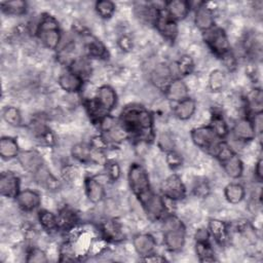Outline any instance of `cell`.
I'll return each mask as SVG.
<instances>
[{"instance_id": "11", "label": "cell", "mask_w": 263, "mask_h": 263, "mask_svg": "<svg viewBox=\"0 0 263 263\" xmlns=\"http://www.w3.org/2000/svg\"><path fill=\"white\" fill-rule=\"evenodd\" d=\"M142 205L151 221L160 219L165 213V205L162 198L154 193L144 203H142Z\"/></svg>"}, {"instance_id": "24", "label": "cell", "mask_w": 263, "mask_h": 263, "mask_svg": "<svg viewBox=\"0 0 263 263\" xmlns=\"http://www.w3.org/2000/svg\"><path fill=\"white\" fill-rule=\"evenodd\" d=\"M102 233L104 237L108 240L119 241L123 238V233L121 231L120 225L113 220L106 221L102 224Z\"/></svg>"}, {"instance_id": "30", "label": "cell", "mask_w": 263, "mask_h": 263, "mask_svg": "<svg viewBox=\"0 0 263 263\" xmlns=\"http://www.w3.org/2000/svg\"><path fill=\"white\" fill-rule=\"evenodd\" d=\"M225 84H226V77L221 70H214L210 74L209 85L213 91L215 92L221 91L225 87Z\"/></svg>"}, {"instance_id": "43", "label": "cell", "mask_w": 263, "mask_h": 263, "mask_svg": "<svg viewBox=\"0 0 263 263\" xmlns=\"http://www.w3.org/2000/svg\"><path fill=\"white\" fill-rule=\"evenodd\" d=\"M60 256H61V259H60L61 261L74 260V248L68 242L63 243L60 249Z\"/></svg>"}, {"instance_id": "5", "label": "cell", "mask_w": 263, "mask_h": 263, "mask_svg": "<svg viewBox=\"0 0 263 263\" xmlns=\"http://www.w3.org/2000/svg\"><path fill=\"white\" fill-rule=\"evenodd\" d=\"M215 155L220 160L225 173L233 179L239 178L242 174V162L233 150L225 143H220L215 152Z\"/></svg>"}, {"instance_id": "3", "label": "cell", "mask_w": 263, "mask_h": 263, "mask_svg": "<svg viewBox=\"0 0 263 263\" xmlns=\"http://www.w3.org/2000/svg\"><path fill=\"white\" fill-rule=\"evenodd\" d=\"M163 240L172 252L180 251L185 243V227L176 217L171 216L163 223Z\"/></svg>"}, {"instance_id": "28", "label": "cell", "mask_w": 263, "mask_h": 263, "mask_svg": "<svg viewBox=\"0 0 263 263\" xmlns=\"http://www.w3.org/2000/svg\"><path fill=\"white\" fill-rule=\"evenodd\" d=\"M70 71L81 77L82 79L88 77L91 72L90 64L84 58L74 59L73 62L70 64Z\"/></svg>"}, {"instance_id": "6", "label": "cell", "mask_w": 263, "mask_h": 263, "mask_svg": "<svg viewBox=\"0 0 263 263\" xmlns=\"http://www.w3.org/2000/svg\"><path fill=\"white\" fill-rule=\"evenodd\" d=\"M191 139L193 143L210 153L216 152L218 145L221 143L220 138L210 126H200L191 130Z\"/></svg>"}, {"instance_id": "32", "label": "cell", "mask_w": 263, "mask_h": 263, "mask_svg": "<svg viewBox=\"0 0 263 263\" xmlns=\"http://www.w3.org/2000/svg\"><path fill=\"white\" fill-rule=\"evenodd\" d=\"M2 10L8 14H14V15H21L26 12L27 9V3L22 0H15V1H7L1 3Z\"/></svg>"}, {"instance_id": "12", "label": "cell", "mask_w": 263, "mask_h": 263, "mask_svg": "<svg viewBox=\"0 0 263 263\" xmlns=\"http://www.w3.org/2000/svg\"><path fill=\"white\" fill-rule=\"evenodd\" d=\"M155 25H156L158 32L164 38H166L171 41L175 40V38L178 34V26H177L176 22L172 17H170L168 14L163 15L161 13H158Z\"/></svg>"}, {"instance_id": "26", "label": "cell", "mask_w": 263, "mask_h": 263, "mask_svg": "<svg viewBox=\"0 0 263 263\" xmlns=\"http://www.w3.org/2000/svg\"><path fill=\"white\" fill-rule=\"evenodd\" d=\"M195 102L191 98H186L185 100L178 103L175 108V115L181 120L189 119L195 112Z\"/></svg>"}, {"instance_id": "16", "label": "cell", "mask_w": 263, "mask_h": 263, "mask_svg": "<svg viewBox=\"0 0 263 263\" xmlns=\"http://www.w3.org/2000/svg\"><path fill=\"white\" fill-rule=\"evenodd\" d=\"M233 133L235 138L240 141H251L256 136L253 122L248 118L237 120L234 124Z\"/></svg>"}, {"instance_id": "13", "label": "cell", "mask_w": 263, "mask_h": 263, "mask_svg": "<svg viewBox=\"0 0 263 263\" xmlns=\"http://www.w3.org/2000/svg\"><path fill=\"white\" fill-rule=\"evenodd\" d=\"M133 245H134L136 252L139 255L145 257V256H148L153 253V251L156 247V241H155V238L151 234L142 233V234H138L134 237Z\"/></svg>"}, {"instance_id": "33", "label": "cell", "mask_w": 263, "mask_h": 263, "mask_svg": "<svg viewBox=\"0 0 263 263\" xmlns=\"http://www.w3.org/2000/svg\"><path fill=\"white\" fill-rule=\"evenodd\" d=\"M3 119L5 122H7L9 125L12 126H18L22 123V115L17 108L12 106H7L3 109L2 112Z\"/></svg>"}, {"instance_id": "40", "label": "cell", "mask_w": 263, "mask_h": 263, "mask_svg": "<svg viewBox=\"0 0 263 263\" xmlns=\"http://www.w3.org/2000/svg\"><path fill=\"white\" fill-rule=\"evenodd\" d=\"M178 72L180 75H189L192 73L194 69V63L193 60L189 55H183L180 58V60L176 63Z\"/></svg>"}, {"instance_id": "39", "label": "cell", "mask_w": 263, "mask_h": 263, "mask_svg": "<svg viewBox=\"0 0 263 263\" xmlns=\"http://www.w3.org/2000/svg\"><path fill=\"white\" fill-rule=\"evenodd\" d=\"M96 10L103 18H109L115 11V5L112 1L102 0L96 3Z\"/></svg>"}, {"instance_id": "21", "label": "cell", "mask_w": 263, "mask_h": 263, "mask_svg": "<svg viewBox=\"0 0 263 263\" xmlns=\"http://www.w3.org/2000/svg\"><path fill=\"white\" fill-rule=\"evenodd\" d=\"M84 44L85 48L87 49L88 53L95 58H100V59H106L108 58V51L105 45L98 40L96 37L87 34L84 35Z\"/></svg>"}, {"instance_id": "25", "label": "cell", "mask_w": 263, "mask_h": 263, "mask_svg": "<svg viewBox=\"0 0 263 263\" xmlns=\"http://www.w3.org/2000/svg\"><path fill=\"white\" fill-rule=\"evenodd\" d=\"M18 145L11 137H3L0 140V155L4 159H10L18 155Z\"/></svg>"}, {"instance_id": "27", "label": "cell", "mask_w": 263, "mask_h": 263, "mask_svg": "<svg viewBox=\"0 0 263 263\" xmlns=\"http://www.w3.org/2000/svg\"><path fill=\"white\" fill-rule=\"evenodd\" d=\"M224 194L230 203H238L245 197V188L237 183H231L225 187Z\"/></svg>"}, {"instance_id": "10", "label": "cell", "mask_w": 263, "mask_h": 263, "mask_svg": "<svg viewBox=\"0 0 263 263\" xmlns=\"http://www.w3.org/2000/svg\"><path fill=\"white\" fill-rule=\"evenodd\" d=\"M17 159L21 165L29 173L35 174L44 165L43 158L35 150H25L18 153Z\"/></svg>"}, {"instance_id": "7", "label": "cell", "mask_w": 263, "mask_h": 263, "mask_svg": "<svg viewBox=\"0 0 263 263\" xmlns=\"http://www.w3.org/2000/svg\"><path fill=\"white\" fill-rule=\"evenodd\" d=\"M205 42L209 47L219 57H223L229 52L230 45L226 33L221 28H212L205 31Z\"/></svg>"}, {"instance_id": "35", "label": "cell", "mask_w": 263, "mask_h": 263, "mask_svg": "<svg viewBox=\"0 0 263 263\" xmlns=\"http://www.w3.org/2000/svg\"><path fill=\"white\" fill-rule=\"evenodd\" d=\"M248 103L249 108L254 112L255 114L262 112L263 107V96L261 89H254L249 96H248Z\"/></svg>"}, {"instance_id": "20", "label": "cell", "mask_w": 263, "mask_h": 263, "mask_svg": "<svg viewBox=\"0 0 263 263\" xmlns=\"http://www.w3.org/2000/svg\"><path fill=\"white\" fill-rule=\"evenodd\" d=\"M195 25L197 28L203 31H209L214 26V16L212 10L202 4L196 9L195 12Z\"/></svg>"}, {"instance_id": "47", "label": "cell", "mask_w": 263, "mask_h": 263, "mask_svg": "<svg viewBox=\"0 0 263 263\" xmlns=\"http://www.w3.org/2000/svg\"><path fill=\"white\" fill-rule=\"evenodd\" d=\"M253 125H254V128H255V133H258V134L262 133V128H263V115H262V112L255 114Z\"/></svg>"}, {"instance_id": "50", "label": "cell", "mask_w": 263, "mask_h": 263, "mask_svg": "<svg viewBox=\"0 0 263 263\" xmlns=\"http://www.w3.org/2000/svg\"><path fill=\"white\" fill-rule=\"evenodd\" d=\"M145 262H164L166 259L162 257L161 255H155V254H150L148 256H145L143 259Z\"/></svg>"}, {"instance_id": "22", "label": "cell", "mask_w": 263, "mask_h": 263, "mask_svg": "<svg viewBox=\"0 0 263 263\" xmlns=\"http://www.w3.org/2000/svg\"><path fill=\"white\" fill-rule=\"evenodd\" d=\"M35 180L41 186L45 187L48 190H57L60 187V183L58 179L49 172V170L43 165L34 174Z\"/></svg>"}, {"instance_id": "17", "label": "cell", "mask_w": 263, "mask_h": 263, "mask_svg": "<svg viewBox=\"0 0 263 263\" xmlns=\"http://www.w3.org/2000/svg\"><path fill=\"white\" fill-rule=\"evenodd\" d=\"M84 185H85L86 195L91 202L98 203L104 198V195H105L104 186L98 179L93 177H88L85 179Z\"/></svg>"}, {"instance_id": "44", "label": "cell", "mask_w": 263, "mask_h": 263, "mask_svg": "<svg viewBox=\"0 0 263 263\" xmlns=\"http://www.w3.org/2000/svg\"><path fill=\"white\" fill-rule=\"evenodd\" d=\"M107 173H108L109 178H110L112 181H116V180L120 177V167H119V165H118L116 162H114V161L108 162V163H107Z\"/></svg>"}, {"instance_id": "36", "label": "cell", "mask_w": 263, "mask_h": 263, "mask_svg": "<svg viewBox=\"0 0 263 263\" xmlns=\"http://www.w3.org/2000/svg\"><path fill=\"white\" fill-rule=\"evenodd\" d=\"M90 154H91V146L89 147L84 144H76L72 148L73 157L81 162H91Z\"/></svg>"}, {"instance_id": "2", "label": "cell", "mask_w": 263, "mask_h": 263, "mask_svg": "<svg viewBox=\"0 0 263 263\" xmlns=\"http://www.w3.org/2000/svg\"><path fill=\"white\" fill-rule=\"evenodd\" d=\"M128 184L141 204L153 194L150 188L148 174L145 168L138 163L132 164L128 170Z\"/></svg>"}, {"instance_id": "4", "label": "cell", "mask_w": 263, "mask_h": 263, "mask_svg": "<svg viewBox=\"0 0 263 263\" xmlns=\"http://www.w3.org/2000/svg\"><path fill=\"white\" fill-rule=\"evenodd\" d=\"M37 34L41 42L49 49H55L61 41L59 24L51 15H43L38 27Z\"/></svg>"}, {"instance_id": "48", "label": "cell", "mask_w": 263, "mask_h": 263, "mask_svg": "<svg viewBox=\"0 0 263 263\" xmlns=\"http://www.w3.org/2000/svg\"><path fill=\"white\" fill-rule=\"evenodd\" d=\"M195 193L196 195L200 197H205L209 194V186L206 183H199L195 187Z\"/></svg>"}, {"instance_id": "42", "label": "cell", "mask_w": 263, "mask_h": 263, "mask_svg": "<svg viewBox=\"0 0 263 263\" xmlns=\"http://www.w3.org/2000/svg\"><path fill=\"white\" fill-rule=\"evenodd\" d=\"M158 145L161 148V150H163L165 152H170V151L174 150L175 142L170 134L162 133L158 138Z\"/></svg>"}, {"instance_id": "23", "label": "cell", "mask_w": 263, "mask_h": 263, "mask_svg": "<svg viewBox=\"0 0 263 263\" xmlns=\"http://www.w3.org/2000/svg\"><path fill=\"white\" fill-rule=\"evenodd\" d=\"M209 232L219 245H224L228 239V230L226 224L220 220H210Z\"/></svg>"}, {"instance_id": "8", "label": "cell", "mask_w": 263, "mask_h": 263, "mask_svg": "<svg viewBox=\"0 0 263 263\" xmlns=\"http://www.w3.org/2000/svg\"><path fill=\"white\" fill-rule=\"evenodd\" d=\"M161 191L165 197L173 200L182 199L186 194L185 186L177 175H172L162 182Z\"/></svg>"}, {"instance_id": "31", "label": "cell", "mask_w": 263, "mask_h": 263, "mask_svg": "<svg viewBox=\"0 0 263 263\" xmlns=\"http://www.w3.org/2000/svg\"><path fill=\"white\" fill-rule=\"evenodd\" d=\"M196 254L201 262H213L215 261L214 252L209 243V241H196L195 246Z\"/></svg>"}, {"instance_id": "41", "label": "cell", "mask_w": 263, "mask_h": 263, "mask_svg": "<svg viewBox=\"0 0 263 263\" xmlns=\"http://www.w3.org/2000/svg\"><path fill=\"white\" fill-rule=\"evenodd\" d=\"M26 261L30 263H45L47 262V257L42 250L38 248H32L27 255Z\"/></svg>"}, {"instance_id": "49", "label": "cell", "mask_w": 263, "mask_h": 263, "mask_svg": "<svg viewBox=\"0 0 263 263\" xmlns=\"http://www.w3.org/2000/svg\"><path fill=\"white\" fill-rule=\"evenodd\" d=\"M209 237H210V232L204 228L198 229L195 233L196 241H209Z\"/></svg>"}, {"instance_id": "45", "label": "cell", "mask_w": 263, "mask_h": 263, "mask_svg": "<svg viewBox=\"0 0 263 263\" xmlns=\"http://www.w3.org/2000/svg\"><path fill=\"white\" fill-rule=\"evenodd\" d=\"M166 162L168 163L170 166L176 167V166L181 165L182 159H181V156L179 154H177L176 152H174V150H173V151L167 152V154H166Z\"/></svg>"}, {"instance_id": "15", "label": "cell", "mask_w": 263, "mask_h": 263, "mask_svg": "<svg viewBox=\"0 0 263 263\" xmlns=\"http://www.w3.org/2000/svg\"><path fill=\"white\" fill-rule=\"evenodd\" d=\"M166 97L174 102H181L188 98V87L184 81L179 78L172 80L165 87Z\"/></svg>"}, {"instance_id": "38", "label": "cell", "mask_w": 263, "mask_h": 263, "mask_svg": "<svg viewBox=\"0 0 263 263\" xmlns=\"http://www.w3.org/2000/svg\"><path fill=\"white\" fill-rule=\"evenodd\" d=\"M172 76L170 73V69L168 67H164V66H159L157 67L154 72L152 73L151 77H152V81L157 85V86H161L165 83H167V79L168 77ZM168 84V83H167Z\"/></svg>"}, {"instance_id": "34", "label": "cell", "mask_w": 263, "mask_h": 263, "mask_svg": "<svg viewBox=\"0 0 263 263\" xmlns=\"http://www.w3.org/2000/svg\"><path fill=\"white\" fill-rule=\"evenodd\" d=\"M38 218H39L40 224L46 230L51 231V230H54L59 227L58 218L54 216V214H52L49 211H46V210L40 211Z\"/></svg>"}, {"instance_id": "18", "label": "cell", "mask_w": 263, "mask_h": 263, "mask_svg": "<svg viewBox=\"0 0 263 263\" xmlns=\"http://www.w3.org/2000/svg\"><path fill=\"white\" fill-rule=\"evenodd\" d=\"M83 79L75 73L69 71L59 77V85L68 92H77L81 89Z\"/></svg>"}, {"instance_id": "46", "label": "cell", "mask_w": 263, "mask_h": 263, "mask_svg": "<svg viewBox=\"0 0 263 263\" xmlns=\"http://www.w3.org/2000/svg\"><path fill=\"white\" fill-rule=\"evenodd\" d=\"M118 45H119V47H120L122 50H124V51H129V50H132V48H133V41H132V39H130L128 36L123 35V36H121V37L119 38V40H118Z\"/></svg>"}, {"instance_id": "29", "label": "cell", "mask_w": 263, "mask_h": 263, "mask_svg": "<svg viewBox=\"0 0 263 263\" xmlns=\"http://www.w3.org/2000/svg\"><path fill=\"white\" fill-rule=\"evenodd\" d=\"M76 222H77V216L72 210L65 208L60 212V215L58 217L59 227L68 230L74 227Z\"/></svg>"}, {"instance_id": "37", "label": "cell", "mask_w": 263, "mask_h": 263, "mask_svg": "<svg viewBox=\"0 0 263 263\" xmlns=\"http://www.w3.org/2000/svg\"><path fill=\"white\" fill-rule=\"evenodd\" d=\"M210 127L220 139L224 138L228 134L227 124L221 115H213Z\"/></svg>"}, {"instance_id": "9", "label": "cell", "mask_w": 263, "mask_h": 263, "mask_svg": "<svg viewBox=\"0 0 263 263\" xmlns=\"http://www.w3.org/2000/svg\"><path fill=\"white\" fill-rule=\"evenodd\" d=\"M20 179L13 173H2L0 176V193L7 198H16L20 193Z\"/></svg>"}, {"instance_id": "14", "label": "cell", "mask_w": 263, "mask_h": 263, "mask_svg": "<svg viewBox=\"0 0 263 263\" xmlns=\"http://www.w3.org/2000/svg\"><path fill=\"white\" fill-rule=\"evenodd\" d=\"M16 202L18 206L26 212H31L35 209H37L40 204V196L37 192L25 189L20 191V193L16 196Z\"/></svg>"}, {"instance_id": "1", "label": "cell", "mask_w": 263, "mask_h": 263, "mask_svg": "<svg viewBox=\"0 0 263 263\" xmlns=\"http://www.w3.org/2000/svg\"><path fill=\"white\" fill-rule=\"evenodd\" d=\"M120 122L126 134H133L144 140L153 138V118L151 113L142 106L130 105L123 109Z\"/></svg>"}, {"instance_id": "19", "label": "cell", "mask_w": 263, "mask_h": 263, "mask_svg": "<svg viewBox=\"0 0 263 263\" xmlns=\"http://www.w3.org/2000/svg\"><path fill=\"white\" fill-rule=\"evenodd\" d=\"M165 7L170 17H172L175 21V20H183L187 16L190 9V4L187 1L174 0V1L167 2L165 4Z\"/></svg>"}, {"instance_id": "51", "label": "cell", "mask_w": 263, "mask_h": 263, "mask_svg": "<svg viewBox=\"0 0 263 263\" xmlns=\"http://www.w3.org/2000/svg\"><path fill=\"white\" fill-rule=\"evenodd\" d=\"M255 175L256 177L258 178L259 181L262 180V177H263V161L261 158L258 159L257 163H256V166H255Z\"/></svg>"}]
</instances>
